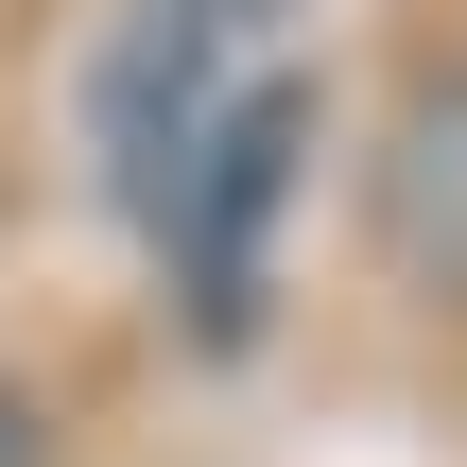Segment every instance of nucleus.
I'll use <instances>...</instances> for the list:
<instances>
[{"mask_svg": "<svg viewBox=\"0 0 467 467\" xmlns=\"http://www.w3.org/2000/svg\"><path fill=\"white\" fill-rule=\"evenodd\" d=\"M295 156H312V87H295V69H260V87H225V104H208V139H191V156H173V191H156V243H173V295H191V329H208V347H243V329H260Z\"/></svg>", "mask_w": 467, "mask_h": 467, "instance_id": "obj_1", "label": "nucleus"}, {"mask_svg": "<svg viewBox=\"0 0 467 467\" xmlns=\"http://www.w3.org/2000/svg\"><path fill=\"white\" fill-rule=\"evenodd\" d=\"M381 243L416 295H467V69L399 104V156H381Z\"/></svg>", "mask_w": 467, "mask_h": 467, "instance_id": "obj_2", "label": "nucleus"}, {"mask_svg": "<svg viewBox=\"0 0 467 467\" xmlns=\"http://www.w3.org/2000/svg\"><path fill=\"white\" fill-rule=\"evenodd\" d=\"M173 17H208V35L243 52V35H277V17H312V0H173Z\"/></svg>", "mask_w": 467, "mask_h": 467, "instance_id": "obj_3", "label": "nucleus"}, {"mask_svg": "<svg viewBox=\"0 0 467 467\" xmlns=\"http://www.w3.org/2000/svg\"><path fill=\"white\" fill-rule=\"evenodd\" d=\"M0 467H52V416H35L17 381H0Z\"/></svg>", "mask_w": 467, "mask_h": 467, "instance_id": "obj_4", "label": "nucleus"}]
</instances>
